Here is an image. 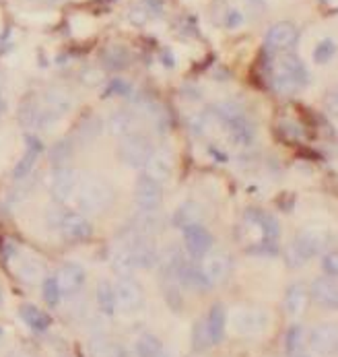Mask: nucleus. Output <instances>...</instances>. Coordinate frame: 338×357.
I'll return each instance as SVG.
<instances>
[{"mask_svg": "<svg viewBox=\"0 0 338 357\" xmlns=\"http://www.w3.org/2000/svg\"><path fill=\"white\" fill-rule=\"evenodd\" d=\"M77 190H79V195H75V197L79 201V206L87 213H103L112 206L114 199H116L114 188L101 178L83 180Z\"/></svg>", "mask_w": 338, "mask_h": 357, "instance_id": "3", "label": "nucleus"}, {"mask_svg": "<svg viewBox=\"0 0 338 357\" xmlns=\"http://www.w3.org/2000/svg\"><path fill=\"white\" fill-rule=\"evenodd\" d=\"M303 339H305V333H303V328H301L299 324L289 326V331H287V335H285V345H287V354H289V356L301 351Z\"/></svg>", "mask_w": 338, "mask_h": 357, "instance_id": "36", "label": "nucleus"}, {"mask_svg": "<svg viewBox=\"0 0 338 357\" xmlns=\"http://www.w3.org/2000/svg\"><path fill=\"white\" fill-rule=\"evenodd\" d=\"M148 10H146L143 4H137V6H132L130 10H128V21L132 23V25H137V27H143L146 25V21H148Z\"/></svg>", "mask_w": 338, "mask_h": 357, "instance_id": "40", "label": "nucleus"}, {"mask_svg": "<svg viewBox=\"0 0 338 357\" xmlns=\"http://www.w3.org/2000/svg\"><path fill=\"white\" fill-rule=\"evenodd\" d=\"M114 296H116V307L122 310L124 314H137L145 306V291L130 277H122L116 283Z\"/></svg>", "mask_w": 338, "mask_h": 357, "instance_id": "7", "label": "nucleus"}, {"mask_svg": "<svg viewBox=\"0 0 338 357\" xmlns=\"http://www.w3.org/2000/svg\"><path fill=\"white\" fill-rule=\"evenodd\" d=\"M245 221L260 231V236L264 238V242L268 244H277L279 236H281V225L277 221L275 215L264 213V211H247L245 213Z\"/></svg>", "mask_w": 338, "mask_h": 357, "instance_id": "15", "label": "nucleus"}, {"mask_svg": "<svg viewBox=\"0 0 338 357\" xmlns=\"http://www.w3.org/2000/svg\"><path fill=\"white\" fill-rule=\"evenodd\" d=\"M56 227L60 229L62 236H66L68 240H77V242H83L93 236V225L89 223V219L72 211L56 213Z\"/></svg>", "mask_w": 338, "mask_h": 357, "instance_id": "8", "label": "nucleus"}, {"mask_svg": "<svg viewBox=\"0 0 338 357\" xmlns=\"http://www.w3.org/2000/svg\"><path fill=\"white\" fill-rule=\"evenodd\" d=\"M81 79H83V83H85V85H99V83H101V79H103V75H101V70H99V68L91 66V68H87V70H83Z\"/></svg>", "mask_w": 338, "mask_h": 357, "instance_id": "42", "label": "nucleus"}, {"mask_svg": "<svg viewBox=\"0 0 338 357\" xmlns=\"http://www.w3.org/2000/svg\"><path fill=\"white\" fill-rule=\"evenodd\" d=\"M337 54V42L335 40H322L316 50H314V62L316 64H328L332 60V56Z\"/></svg>", "mask_w": 338, "mask_h": 357, "instance_id": "37", "label": "nucleus"}, {"mask_svg": "<svg viewBox=\"0 0 338 357\" xmlns=\"http://www.w3.org/2000/svg\"><path fill=\"white\" fill-rule=\"evenodd\" d=\"M17 277L23 281V283H29V285H36L40 281L46 279V268L40 260H33V258H25L19 268H17Z\"/></svg>", "mask_w": 338, "mask_h": 357, "instance_id": "27", "label": "nucleus"}, {"mask_svg": "<svg viewBox=\"0 0 338 357\" xmlns=\"http://www.w3.org/2000/svg\"><path fill=\"white\" fill-rule=\"evenodd\" d=\"M291 357H309V356H305V354H293Z\"/></svg>", "mask_w": 338, "mask_h": 357, "instance_id": "46", "label": "nucleus"}, {"mask_svg": "<svg viewBox=\"0 0 338 357\" xmlns=\"http://www.w3.org/2000/svg\"><path fill=\"white\" fill-rule=\"evenodd\" d=\"M19 312H21L23 322H25L31 331H36V333L48 331L49 316L46 312H42L38 306H33V304H23V306L19 307Z\"/></svg>", "mask_w": 338, "mask_h": 357, "instance_id": "25", "label": "nucleus"}, {"mask_svg": "<svg viewBox=\"0 0 338 357\" xmlns=\"http://www.w3.org/2000/svg\"><path fill=\"white\" fill-rule=\"evenodd\" d=\"M89 356L91 357H124V349L107 339V337H97L89 343Z\"/></svg>", "mask_w": 338, "mask_h": 357, "instance_id": "30", "label": "nucleus"}, {"mask_svg": "<svg viewBox=\"0 0 338 357\" xmlns=\"http://www.w3.org/2000/svg\"><path fill=\"white\" fill-rule=\"evenodd\" d=\"M153 153V145H151V139L141 135V132H130L124 137L122 145H120V159L124 165L128 167H145L148 155Z\"/></svg>", "mask_w": 338, "mask_h": 357, "instance_id": "5", "label": "nucleus"}, {"mask_svg": "<svg viewBox=\"0 0 338 357\" xmlns=\"http://www.w3.org/2000/svg\"><path fill=\"white\" fill-rule=\"evenodd\" d=\"M270 316L262 307H238L231 316V326L242 337H258L266 333Z\"/></svg>", "mask_w": 338, "mask_h": 357, "instance_id": "4", "label": "nucleus"}, {"mask_svg": "<svg viewBox=\"0 0 338 357\" xmlns=\"http://www.w3.org/2000/svg\"><path fill=\"white\" fill-rule=\"evenodd\" d=\"M225 128L229 130L231 139H233L238 145H242V147H247V145L254 141V137H256V128H254V124L247 120V116H242V118L233 120V122L227 124Z\"/></svg>", "mask_w": 338, "mask_h": 357, "instance_id": "26", "label": "nucleus"}, {"mask_svg": "<svg viewBox=\"0 0 338 357\" xmlns=\"http://www.w3.org/2000/svg\"><path fill=\"white\" fill-rule=\"evenodd\" d=\"M137 356L139 357H161L163 354V343L151 335V333H145L137 339Z\"/></svg>", "mask_w": 338, "mask_h": 357, "instance_id": "31", "label": "nucleus"}, {"mask_svg": "<svg viewBox=\"0 0 338 357\" xmlns=\"http://www.w3.org/2000/svg\"><path fill=\"white\" fill-rule=\"evenodd\" d=\"M309 302V291L303 283H291L287 287V294H285V312L297 318L305 312Z\"/></svg>", "mask_w": 338, "mask_h": 357, "instance_id": "19", "label": "nucleus"}, {"mask_svg": "<svg viewBox=\"0 0 338 357\" xmlns=\"http://www.w3.org/2000/svg\"><path fill=\"white\" fill-rule=\"evenodd\" d=\"M135 201L141 211H157L163 201V188L148 176H141L135 186Z\"/></svg>", "mask_w": 338, "mask_h": 357, "instance_id": "11", "label": "nucleus"}, {"mask_svg": "<svg viewBox=\"0 0 338 357\" xmlns=\"http://www.w3.org/2000/svg\"><path fill=\"white\" fill-rule=\"evenodd\" d=\"M206 326H208V335L213 343H221L225 339V331H227V312L221 304H215L210 307L208 316H206Z\"/></svg>", "mask_w": 338, "mask_h": 357, "instance_id": "22", "label": "nucleus"}, {"mask_svg": "<svg viewBox=\"0 0 338 357\" xmlns=\"http://www.w3.org/2000/svg\"><path fill=\"white\" fill-rule=\"evenodd\" d=\"M210 345H213V341H210V335H208L206 318H202V320H198V322L194 324L192 347L196 351H204V349H208Z\"/></svg>", "mask_w": 338, "mask_h": 357, "instance_id": "34", "label": "nucleus"}, {"mask_svg": "<svg viewBox=\"0 0 338 357\" xmlns=\"http://www.w3.org/2000/svg\"><path fill=\"white\" fill-rule=\"evenodd\" d=\"M328 244V231L324 229H303L293 244L285 250V260L291 268L303 266L307 260L316 258Z\"/></svg>", "mask_w": 338, "mask_h": 357, "instance_id": "2", "label": "nucleus"}, {"mask_svg": "<svg viewBox=\"0 0 338 357\" xmlns=\"http://www.w3.org/2000/svg\"><path fill=\"white\" fill-rule=\"evenodd\" d=\"M112 266L120 277H130L137 271L135 258H132V252L128 250V246H124V244L116 246V250L112 255Z\"/></svg>", "mask_w": 338, "mask_h": 357, "instance_id": "29", "label": "nucleus"}, {"mask_svg": "<svg viewBox=\"0 0 338 357\" xmlns=\"http://www.w3.org/2000/svg\"><path fill=\"white\" fill-rule=\"evenodd\" d=\"M40 112H42V107L33 102V100H25V102L21 103V107H19V120H21V124L23 126H31V128L38 126Z\"/></svg>", "mask_w": 338, "mask_h": 357, "instance_id": "35", "label": "nucleus"}, {"mask_svg": "<svg viewBox=\"0 0 338 357\" xmlns=\"http://www.w3.org/2000/svg\"><path fill=\"white\" fill-rule=\"evenodd\" d=\"M44 103H46V109H49L52 114L64 116L72 109V96L62 87H49L44 93Z\"/></svg>", "mask_w": 338, "mask_h": 357, "instance_id": "21", "label": "nucleus"}, {"mask_svg": "<svg viewBox=\"0 0 338 357\" xmlns=\"http://www.w3.org/2000/svg\"><path fill=\"white\" fill-rule=\"evenodd\" d=\"M215 116L227 126V124H231L233 120L245 116V112H243V107L238 102H221L215 105Z\"/></svg>", "mask_w": 338, "mask_h": 357, "instance_id": "33", "label": "nucleus"}, {"mask_svg": "<svg viewBox=\"0 0 338 357\" xmlns=\"http://www.w3.org/2000/svg\"><path fill=\"white\" fill-rule=\"evenodd\" d=\"M161 60H163V62H165V66H169V68H171V66L176 64V58L171 56V52L167 50V48L161 52Z\"/></svg>", "mask_w": 338, "mask_h": 357, "instance_id": "45", "label": "nucleus"}, {"mask_svg": "<svg viewBox=\"0 0 338 357\" xmlns=\"http://www.w3.org/2000/svg\"><path fill=\"white\" fill-rule=\"evenodd\" d=\"M184 246H186V252L192 258H202L204 255H208L210 248H213V236L200 223L184 227Z\"/></svg>", "mask_w": 338, "mask_h": 357, "instance_id": "14", "label": "nucleus"}, {"mask_svg": "<svg viewBox=\"0 0 338 357\" xmlns=\"http://www.w3.org/2000/svg\"><path fill=\"white\" fill-rule=\"evenodd\" d=\"M97 306L99 310L105 314V316H112L114 312H116V296H114V287H112V283H107V281H101L99 285H97Z\"/></svg>", "mask_w": 338, "mask_h": 357, "instance_id": "32", "label": "nucleus"}, {"mask_svg": "<svg viewBox=\"0 0 338 357\" xmlns=\"http://www.w3.org/2000/svg\"><path fill=\"white\" fill-rule=\"evenodd\" d=\"M297 27L291 21H277L266 31V46L270 50H287L297 42Z\"/></svg>", "mask_w": 338, "mask_h": 357, "instance_id": "16", "label": "nucleus"}, {"mask_svg": "<svg viewBox=\"0 0 338 357\" xmlns=\"http://www.w3.org/2000/svg\"><path fill=\"white\" fill-rule=\"evenodd\" d=\"M309 296L318 306L326 307V310H337L338 306V287L337 281L330 277H320L312 283L309 287Z\"/></svg>", "mask_w": 338, "mask_h": 357, "instance_id": "17", "label": "nucleus"}, {"mask_svg": "<svg viewBox=\"0 0 338 357\" xmlns=\"http://www.w3.org/2000/svg\"><path fill=\"white\" fill-rule=\"evenodd\" d=\"M176 281H178L180 285L188 287V289H208V287H210V285L206 283V279L202 277L200 266H194L192 262H188V260H184V262L178 266V271H176Z\"/></svg>", "mask_w": 338, "mask_h": 357, "instance_id": "20", "label": "nucleus"}, {"mask_svg": "<svg viewBox=\"0 0 338 357\" xmlns=\"http://www.w3.org/2000/svg\"><path fill=\"white\" fill-rule=\"evenodd\" d=\"M79 172L70 165H56L49 174V192L56 201L64 203L77 195Z\"/></svg>", "mask_w": 338, "mask_h": 357, "instance_id": "6", "label": "nucleus"}, {"mask_svg": "<svg viewBox=\"0 0 338 357\" xmlns=\"http://www.w3.org/2000/svg\"><path fill=\"white\" fill-rule=\"evenodd\" d=\"M143 6L151 15H161L163 13V2L161 0H143Z\"/></svg>", "mask_w": 338, "mask_h": 357, "instance_id": "44", "label": "nucleus"}, {"mask_svg": "<svg viewBox=\"0 0 338 357\" xmlns=\"http://www.w3.org/2000/svg\"><path fill=\"white\" fill-rule=\"evenodd\" d=\"M56 283H58V289L62 296H75L83 285H85V268L79 264V262H64L56 275H54Z\"/></svg>", "mask_w": 338, "mask_h": 357, "instance_id": "9", "label": "nucleus"}, {"mask_svg": "<svg viewBox=\"0 0 338 357\" xmlns=\"http://www.w3.org/2000/svg\"><path fill=\"white\" fill-rule=\"evenodd\" d=\"M243 23V15L240 10H229L227 13V17H225V25L229 27V29H236V27H240Z\"/></svg>", "mask_w": 338, "mask_h": 357, "instance_id": "43", "label": "nucleus"}, {"mask_svg": "<svg viewBox=\"0 0 338 357\" xmlns=\"http://www.w3.org/2000/svg\"><path fill=\"white\" fill-rule=\"evenodd\" d=\"M322 271L326 273V277H330V279H337V275H338L337 252H328V255H324V258H322Z\"/></svg>", "mask_w": 338, "mask_h": 357, "instance_id": "41", "label": "nucleus"}, {"mask_svg": "<svg viewBox=\"0 0 338 357\" xmlns=\"http://www.w3.org/2000/svg\"><path fill=\"white\" fill-rule=\"evenodd\" d=\"M44 300H46L48 306H58L60 300H62V294H60L58 283H56L54 277H46L44 279Z\"/></svg>", "mask_w": 338, "mask_h": 357, "instance_id": "38", "label": "nucleus"}, {"mask_svg": "<svg viewBox=\"0 0 338 357\" xmlns=\"http://www.w3.org/2000/svg\"><path fill=\"white\" fill-rule=\"evenodd\" d=\"M174 174V159L171 155L165 151H153L148 155L145 163V176L153 178L155 182L163 184L165 180H169Z\"/></svg>", "mask_w": 338, "mask_h": 357, "instance_id": "18", "label": "nucleus"}, {"mask_svg": "<svg viewBox=\"0 0 338 357\" xmlns=\"http://www.w3.org/2000/svg\"><path fill=\"white\" fill-rule=\"evenodd\" d=\"M200 221H202V206L198 203H192V201L180 204L176 208V213H174V223L180 229L190 227V225H198Z\"/></svg>", "mask_w": 338, "mask_h": 357, "instance_id": "24", "label": "nucleus"}, {"mask_svg": "<svg viewBox=\"0 0 338 357\" xmlns=\"http://www.w3.org/2000/svg\"><path fill=\"white\" fill-rule=\"evenodd\" d=\"M25 145H27L25 153L19 159V163L13 167V178H15L17 182H23L25 178H29V174L33 172V167H36L40 155L44 153L42 141L36 139L33 135H25Z\"/></svg>", "mask_w": 338, "mask_h": 357, "instance_id": "13", "label": "nucleus"}, {"mask_svg": "<svg viewBox=\"0 0 338 357\" xmlns=\"http://www.w3.org/2000/svg\"><path fill=\"white\" fill-rule=\"evenodd\" d=\"M229 266H231V260L225 252H208L202 256L200 273L206 279V283L213 287V285L225 281V277L229 275Z\"/></svg>", "mask_w": 338, "mask_h": 357, "instance_id": "12", "label": "nucleus"}, {"mask_svg": "<svg viewBox=\"0 0 338 357\" xmlns=\"http://www.w3.org/2000/svg\"><path fill=\"white\" fill-rule=\"evenodd\" d=\"M2 339H4V331H2V326H0V343H2Z\"/></svg>", "mask_w": 338, "mask_h": 357, "instance_id": "47", "label": "nucleus"}, {"mask_svg": "<svg viewBox=\"0 0 338 357\" xmlns=\"http://www.w3.org/2000/svg\"><path fill=\"white\" fill-rule=\"evenodd\" d=\"M309 347L314 354L322 357H330L337 354L338 335L335 324H318L309 333Z\"/></svg>", "mask_w": 338, "mask_h": 357, "instance_id": "10", "label": "nucleus"}, {"mask_svg": "<svg viewBox=\"0 0 338 357\" xmlns=\"http://www.w3.org/2000/svg\"><path fill=\"white\" fill-rule=\"evenodd\" d=\"M105 98H109V96H120V98H128L130 96V85L126 83V81H122V79H114L109 85H107V89H105V93H103Z\"/></svg>", "mask_w": 338, "mask_h": 357, "instance_id": "39", "label": "nucleus"}, {"mask_svg": "<svg viewBox=\"0 0 338 357\" xmlns=\"http://www.w3.org/2000/svg\"><path fill=\"white\" fill-rule=\"evenodd\" d=\"M135 126H137V118L130 112L118 109V112H114L107 118V132L114 135V137H122L124 139L126 135L135 132Z\"/></svg>", "mask_w": 338, "mask_h": 357, "instance_id": "23", "label": "nucleus"}, {"mask_svg": "<svg viewBox=\"0 0 338 357\" xmlns=\"http://www.w3.org/2000/svg\"><path fill=\"white\" fill-rule=\"evenodd\" d=\"M130 62V54L124 46H107L101 54V64L107 70H122Z\"/></svg>", "mask_w": 338, "mask_h": 357, "instance_id": "28", "label": "nucleus"}, {"mask_svg": "<svg viewBox=\"0 0 338 357\" xmlns=\"http://www.w3.org/2000/svg\"><path fill=\"white\" fill-rule=\"evenodd\" d=\"M309 83V73L297 54H281L275 58L272 85L279 93H295Z\"/></svg>", "mask_w": 338, "mask_h": 357, "instance_id": "1", "label": "nucleus"}]
</instances>
